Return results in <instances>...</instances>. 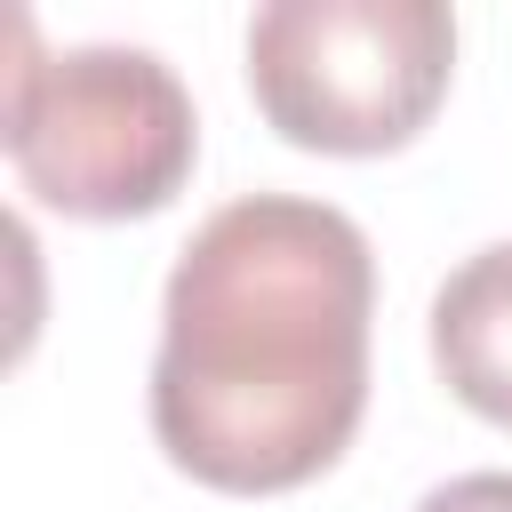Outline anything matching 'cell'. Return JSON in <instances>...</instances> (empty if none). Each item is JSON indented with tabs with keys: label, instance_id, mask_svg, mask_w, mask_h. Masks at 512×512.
<instances>
[{
	"label": "cell",
	"instance_id": "6da1fadb",
	"mask_svg": "<svg viewBox=\"0 0 512 512\" xmlns=\"http://www.w3.org/2000/svg\"><path fill=\"white\" fill-rule=\"evenodd\" d=\"M368 312L376 256L344 208L296 192L216 208L160 296V448L224 496L304 488L368 408Z\"/></svg>",
	"mask_w": 512,
	"mask_h": 512
},
{
	"label": "cell",
	"instance_id": "7a4b0ae2",
	"mask_svg": "<svg viewBox=\"0 0 512 512\" xmlns=\"http://www.w3.org/2000/svg\"><path fill=\"white\" fill-rule=\"evenodd\" d=\"M0 136H8L24 192L64 216H88V224L168 208L200 152L192 96L152 48L96 40V48L40 56L32 24H16Z\"/></svg>",
	"mask_w": 512,
	"mask_h": 512
},
{
	"label": "cell",
	"instance_id": "3957f363",
	"mask_svg": "<svg viewBox=\"0 0 512 512\" xmlns=\"http://www.w3.org/2000/svg\"><path fill=\"white\" fill-rule=\"evenodd\" d=\"M440 0H272L248 24V88L304 152H392L448 96Z\"/></svg>",
	"mask_w": 512,
	"mask_h": 512
},
{
	"label": "cell",
	"instance_id": "277c9868",
	"mask_svg": "<svg viewBox=\"0 0 512 512\" xmlns=\"http://www.w3.org/2000/svg\"><path fill=\"white\" fill-rule=\"evenodd\" d=\"M432 360L448 392L512 432V240L464 256L432 296Z\"/></svg>",
	"mask_w": 512,
	"mask_h": 512
},
{
	"label": "cell",
	"instance_id": "5b68a950",
	"mask_svg": "<svg viewBox=\"0 0 512 512\" xmlns=\"http://www.w3.org/2000/svg\"><path fill=\"white\" fill-rule=\"evenodd\" d=\"M416 512H512V472H464V480L432 488Z\"/></svg>",
	"mask_w": 512,
	"mask_h": 512
}]
</instances>
